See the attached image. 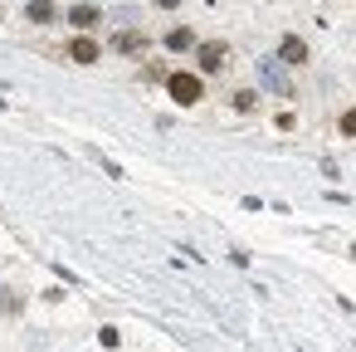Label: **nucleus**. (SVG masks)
<instances>
[{
  "mask_svg": "<svg viewBox=\"0 0 356 352\" xmlns=\"http://www.w3.org/2000/svg\"><path fill=\"white\" fill-rule=\"evenodd\" d=\"M166 93H171L181 108H191V103H200V93H205V89H200V79H195V74H171V79H166Z\"/></svg>",
  "mask_w": 356,
  "mask_h": 352,
  "instance_id": "nucleus-1",
  "label": "nucleus"
},
{
  "mask_svg": "<svg viewBox=\"0 0 356 352\" xmlns=\"http://www.w3.org/2000/svg\"><path fill=\"white\" fill-rule=\"evenodd\" d=\"M166 49L186 54V49H191V30H171V35H166Z\"/></svg>",
  "mask_w": 356,
  "mask_h": 352,
  "instance_id": "nucleus-8",
  "label": "nucleus"
},
{
  "mask_svg": "<svg viewBox=\"0 0 356 352\" xmlns=\"http://www.w3.org/2000/svg\"><path fill=\"white\" fill-rule=\"evenodd\" d=\"M113 45H118V49H127V54H137V49H147V40H142V35H118Z\"/></svg>",
  "mask_w": 356,
  "mask_h": 352,
  "instance_id": "nucleus-9",
  "label": "nucleus"
},
{
  "mask_svg": "<svg viewBox=\"0 0 356 352\" xmlns=\"http://www.w3.org/2000/svg\"><path fill=\"white\" fill-rule=\"evenodd\" d=\"M69 20H74L79 30H93L103 15H98V6H74V10H69Z\"/></svg>",
  "mask_w": 356,
  "mask_h": 352,
  "instance_id": "nucleus-6",
  "label": "nucleus"
},
{
  "mask_svg": "<svg viewBox=\"0 0 356 352\" xmlns=\"http://www.w3.org/2000/svg\"><path fill=\"white\" fill-rule=\"evenodd\" d=\"M278 64H307V45L298 40V35H283L278 40V54H273Z\"/></svg>",
  "mask_w": 356,
  "mask_h": 352,
  "instance_id": "nucleus-3",
  "label": "nucleus"
},
{
  "mask_svg": "<svg viewBox=\"0 0 356 352\" xmlns=\"http://www.w3.org/2000/svg\"><path fill=\"white\" fill-rule=\"evenodd\" d=\"M25 20H30V25H49V20H54V0H30V6H25Z\"/></svg>",
  "mask_w": 356,
  "mask_h": 352,
  "instance_id": "nucleus-4",
  "label": "nucleus"
},
{
  "mask_svg": "<svg viewBox=\"0 0 356 352\" xmlns=\"http://www.w3.org/2000/svg\"><path fill=\"white\" fill-rule=\"evenodd\" d=\"M259 79H264V89H268V93L293 98V84H288V74L278 69V59H259Z\"/></svg>",
  "mask_w": 356,
  "mask_h": 352,
  "instance_id": "nucleus-2",
  "label": "nucleus"
},
{
  "mask_svg": "<svg viewBox=\"0 0 356 352\" xmlns=\"http://www.w3.org/2000/svg\"><path fill=\"white\" fill-rule=\"evenodd\" d=\"M234 108H239V113H254V108H259V93H254V89L234 93Z\"/></svg>",
  "mask_w": 356,
  "mask_h": 352,
  "instance_id": "nucleus-10",
  "label": "nucleus"
},
{
  "mask_svg": "<svg viewBox=\"0 0 356 352\" xmlns=\"http://www.w3.org/2000/svg\"><path fill=\"white\" fill-rule=\"evenodd\" d=\"M69 59H74V64H98V45H93V40H74V45H69Z\"/></svg>",
  "mask_w": 356,
  "mask_h": 352,
  "instance_id": "nucleus-5",
  "label": "nucleus"
},
{
  "mask_svg": "<svg viewBox=\"0 0 356 352\" xmlns=\"http://www.w3.org/2000/svg\"><path fill=\"white\" fill-rule=\"evenodd\" d=\"M156 6H161V10H176V6H181V0H156Z\"/></svg>",
  "mask_w": 356,
  "mask_h": 352,
  "instance_id": "nucleus-12",
  "label": "nucleus"
},
{
  "mask_svg": "<svg viewBox=\"0 0 356 352\" xmlns=\"http://www.w3.org/2000/svg\"><path fill=\"white\" fill-rule=\"evenodd\" d=\"M200 69H205V74L225 69V45H205V49H200Z\"/></svg>",
  "mask_w": 356,
  "mask_h": 352,
  "instance_id": "nucleus-7",
  "label": "nucleus"
},
{
  "mask_svg": "<svg viewBox=\"0 0 356 352\" xmlns=\"http://www.w3.org/2000/svg\"><path fill=\"white\" fill-rule=\"evenodd\" d=\"M341 132H346V137H356V108H351V113H341Z\"/></svg>",
  "mask_w": 356,
  "mask_h": 352,
  "instance_id": "nucleus-11",
  "label": "nucleus"
}]
</instances>
